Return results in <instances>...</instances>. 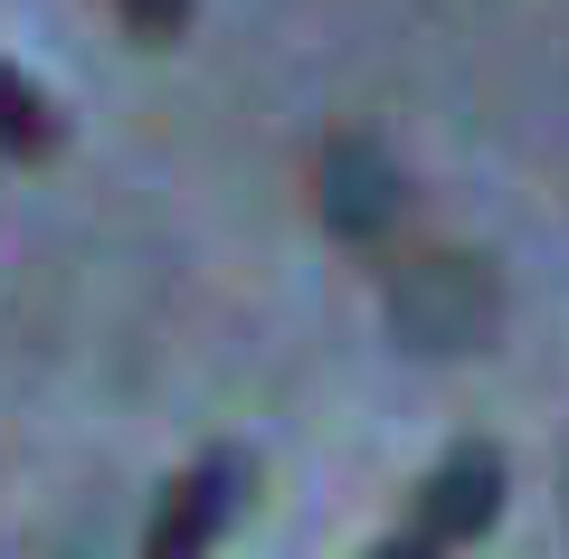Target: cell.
Listing matches in <instances>:
<instances>
[{
  "label": "cell",
  "mask_w": 569,
  "mask_h": 559,
  "mask_svg": "<svg viewBox=\"0 0 569 559\" xmlns=\"http://www.w3.org/2000/svg\"><path fill=\"white\" fill-rule=\"evenodd\" d=\"M58 142H67V114L48 104V86L0 58V152H10V161H48Z\"/></svg>",
  "instance_id": "277c9868"
},
{
  "label": "cell",
  "mask_w": 569,
  "mask_h": 559,
  "mask_svg": "<svg viewBox=\"0 0 569 559\" xmlns=\"http://www.w3.org/2000/svg\"><path fill=\"white\" fill-rule=\"evenodd\" d=\"M493 512H503V456L493 446H456L437 475L418 483V531H437L447 550H466V540H485L493 531Z\"/></svg>",
  "instance_id": "7a4b0ae2"
},
{
  "label": "cell",
  "mask_w": 569,
  "mask_h": 559,
  "mask_svg": "<svg viewBox=\"0 0 569 559\" xmlns=\"http://www.w3.org/2000/svg\"><path fill=\"white\" fill-rule=\"evenodd\" d=\"M370 559H456V550H447L437 531H418V521H408V531H389V540H380Z\"/></svg>",
  "instance_id": "8992f818"
},
{
  "label": "cell",
  "mask_w": 569,
  "mask_h": 559,
  "mask_svg": "<svg viewBox=\"0 0 569 559\" xmlns=\"http://www.w3.org/2000/svg\"><path fill=\"white\" fill-rule=\"evenodd\" d=\"M247 483H257V465H247L238 446H209V456L162 493V512L142 531V559H209L219 531H228V512L247 502Z\"/></svg>",
  "instance_id": "6da1fadb"
},
{
  "label": "cell",
  "mask_w": 569,
  "mask_h": 559,
  "mask_svg": "<svg viewBox=\"0 0 569 559\" xmlns=\"http://www.w3.org/2000/svg\"><path fill=\"white\" fill-rule=\"evenodd\" d=\"M114 20L133 29L142 48H171V39L190 29V0H114Z\"/></svg>",
  "instance_id": "5b68a950"
},
{
  "label": "cell",
  "mask_w": 569,
  "mask_h": 559,
  "mask_svg": "<svg viewBox=\"0 0 569 559\" xmlns=\"http://www.w3.org/2000/svg\"><path fill=\"white\" fill-rule=\"evenodd\" d=\"M323 219L342 228V238H370V228L399 219V180H389V161L370 152V142H342V152L323 161Z\"/></svg>",
  "instance_id": "3957f363"
}]
</instances>
